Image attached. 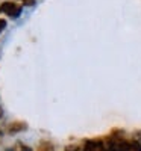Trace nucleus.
I'll return each instance as SVG.
<instances>
[{
  "label": "nucleus",
  "instance_id": "f257e3e1",
  "mask_svg": "<svg viewBox=\"0 0 141 151\" xmlns=\"http://www.w3.org/2000/svg\"><path fill=\"white\" fill-rule=\"evenodd\" d=\"M21 11H23L21 6H18L14 2H3L2 5H0V12H2V14H6L11 18H18Z\"/></svg>",
  "mask_w": 141,
  "mask_h": 151
},
{
  "label": "nucleus",
  "instance_id": "f03ea898",
  "mask_svg": "<svg viewBox=\"0 0 141 151\" xmlns=\"http://www.w3.org/2000/svg\"><path fill=\"white\" fill-rule=\"evenodd\" d=\"M82 151H106L105 150V142L103 141H96V139L86 141Z\"/></svg>",
  "mask_w": 141,
  "mask_h": 151
},
{
  "label": "nucleus",
  "instance_id": "7ed1b4c3",
  "mask_svg": "<svg viewBox=\"0 0 141 151\" xmlns=\"http://www.w3.org/2000/svg\"><path fill=\"white\" fill-rule=\"evenodd\" d=\"M123 151H141V144L137 141H126Z\"/></svg>",
  "mask_w": 141,
  "mask_h": 151
},
{
  "label": "nucleus",
  "instance_id": "20e7f679",
  "mask_svg": "<svg viewBox=\"0 0 141 151\" xmlns=\"http://www.w3.org/2000/svg\"><path fill=\"white\" fill-rule=\"evenodd\" d=\"M11 130V133H15V132H21V130H24L26 129V124H23V122H18V124H12L11 127H9Z\"/></svg>",
  "mask_w": 141,
  "mask_h": 151
},
{
  "label": "nucleus",
  "instance_id": "39448f33",
  "mask_svg": "<svg viewBox=\"0 0 141 151\" xmlns=\"http://www.w3.org/2000/svg\"><path fill=\"white\" fill-rule=\"evenodd\" d=\"M21 2L24 3V6H33L36 0H21Z\"/></svg>",
  "mask_w": 141,
  "mask_h": 151
},
{
  "label": "nucleus",
  "instance_id": "423d86ee",
  "mask_svg": "<svg viewBox=\"0 0 141 151\" xmlns=\"http://www.w3.org/2000/svg\"><path fill=\"white\" fill-rule=\"evenodd\" d=\"M6 27V21L5 20H2V18H0V32H2L3 29Z\"/></svg>",
  "mask_w": 141,
  "mask_h": 151
},
{
  "label": "nucleus",
  "instance_id": "0eeeda50",
  "mask_svg": "<svg viewBox=\"0 0 141 151\" xmlns=\"http://www.w3.org/2000/svg\"><path fill=\"white\" fill-rule=\"evenodd\" d=\"M2 113H3V112H2V107H0V116H2Z\"/></svg>",
  "mask_w": 141,
  "mask_h": 151
}]
</instances>
